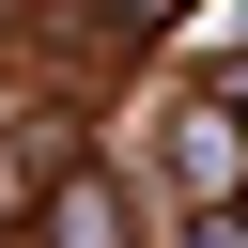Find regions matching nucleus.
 <instances>
[{"mask_svg":"<svg viewBox=\"0 0 248 248\" xmlns=\"http://www.w3.org/2000/svg\"><path fill=\"white\" fill-rule=\"evenodd\" d=\"M93 16H108V31H170L186 0H93Z\"/></svg>","mask_w":248,"mask_h":248,"instance_id":"2","label":"nucleus"},{"mask_svg":"<svg viewBox=\"0 0 248 248\" xmlns=\"http://www.w3.org/2000/svg\"><path fill=\"white\" fill-rule=\"evenodd\" d=\"M46 248H124V202H108V170H62V202H46Z\"/></svg>","mask_w":248,"mask_h":248,"instance_id":"1","label":"nucleus"},{"mask_svg":"<svg viewBox=\"0 0 248 248\" xmlns=\"http://www.w3.org/2000/svg\"><path fill=\"white\" fill-rule=\"evenodd\" d=\"M232 202H248V186H232Z\"/></svg>","mask_w":248,"mask_h":248,"instance_id":"3","label":"nucleus"}]
</instances>
